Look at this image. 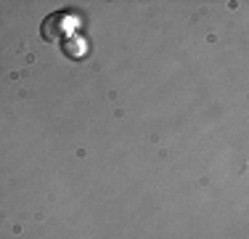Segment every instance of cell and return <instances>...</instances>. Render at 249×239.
Returning <instances> with one entry per match:
<instances>
[{
    "instance_id": "obj_1",
    "label": "cell",
    "mask_w": 249,
    "mask_h": 239,
    "mask_svg": "<svg viewBox=\"0 0 249 239\" xmlns=\"http://www.w3.org/2000/svg\"><path fill=\"white\" fill-rule=\"evenodd\" d=\"M67 24H69V16L61 14V11H56V14H51L48 19L43 21L40 35H43L48 43H64V40L72 35V27H67Z\"/></svg>"
},
{
    "instance_id": "obj_2",
    "label": "cell",
    "mask_w": 249,
    "mask_h": 239,
    "mask_svg": "<svg viewBox=\"0 0 249 239\" xmlns=\"http://www.w3.org/2000/svg\"><path fill=\"white\" fill-rule=\"evenodd\" d=\"M64 53H69V56H82V53H85V43H82L80 38H72V40H64Z\"/></svg>"
}]
</instances>
